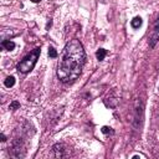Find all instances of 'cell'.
<instances>
[{
	"mask_svg": "<svg viewBox=\"0 0 159 159\" xmlns=\"http://www.w3.org/2000/svg\"><path fill=\"white\" fill-rule=\"evenodd\" d=\"M86 53L82 43L78 40H71L66 43L62 53L60 56L58 66H57V77L62 82H72L75 81L84 65Z\"/></svg>",
	"mask_w": 159,
	"mask_h": 159,
	"instance_id": "1",
	"label": "cell"
},
{
	"mask_svg": "<svg viewBox=\"0 0 159 159\" xmlns=\"http://www.w3.org/2000/svg\"><path fill=\"white\" fill-rule=\"evenodd\" d=\"M39 55H40V48H35L32 52H30L26 57H24L21 60V62L17 65V70L22 73L30 72L34 68V66H35V63L39 58Z\"/></svg>",
	"mask_w": 159,
	"mask_h": 159,
	"instance_id": "2",
	"label": "cell"
},
{
	"mask_svg": "<svg viewBox=\"0 0 159 159\" xmlns=\"http://www.w3.org/2000/svg\"><path fill=\"white\" fill-rule=\"evenodd\" d=\"M159 40V17H158V21L150 34V37H149V42H150V46L154 47V45L157 43V41Z\"/></svg>",
	"mask_w": 159,
	"mask_h": 159,
	"instance_id": "3",
	"label": "cell"
},
{
	"mask_svg": "<svg viewBox=\"0 0 159 159\" xmlns=\"http://www.w3.org/2000/svg\"><path fill=\"white\" fill-rule=\"evenodd\" d=\"M63 150H65V149H63V144H56V145L53 147L55 157H56V158H62V157H65L66 154H65Z\"/></svg>",
	"mask_w": 159,
	"mask_h": 159,
	"instance_id": "4",
	"label": "cell"
},
{
	"mask_svg": "<svg viewBox=\"0 0 159 159\" xmlns=\"http://www.w3.org/2000/svg\"><path fill=\"white\" fill-rule=\"evenodd\" d=\"M1 47H2L4 50L11 51V50L15 48V42H12V41H10V40H4V41L1 42Z\"/></svg>",
	"mask_w": 159,
	"mask_h": 159,
	"instance_id": "5",
	"label": "cell"
},
{
	"mask_svg": "<svg viewBox=\"0 0 159 159\" xmlns=\"http://www.w3.org/2000/svg\"><path fill=\"white\" fill-rule=\"evenodd\" d=\"M130 25H132L133 29H138V27L142 25V19H140L139 16H135V17L130 21Z\"/></svg>",
	"mask_w": 159,
	"mask_h": 159,
	"instance_id": "6",
	"label": "cell"
},
{
	"mask_svg": "<svg viewBox=\"0 0 159 159\" xmlns=\"http://www.w3.org/2000/svg\"><path fill=\"white\" fill-rule=\"evenodd\" d=\"M106 55H107V51H106L104 48H99V50L96 52V56H97V60H98V61H102V60H104Z\"/></svg>",
	"mask_w": 159,
	"mask_h": 159,
	"instance_id": "7",
	"label": "cell"
},
{
	"mask_svg": "<svg viewBox=\"0 0 159 159\" xmlns=\"http://www.w3.org/2000/svg\"><path fill=\"white\" fill-rule=\"evenodd\" d=\"M4 84H5L6 87H12V86L15 84V78H14L12 76H9V77H6L5 82H4Z\"/></svg>",
	"mask_w": 159,
	"mask_h": 159,
	"instance_id": "8",
	"label": "cell"
},
{
	"mask_svg": "<svg viewBox=\"0 0 159 159\" xmlns=\"http://www.w3.org/2000/svg\"><path fill=\"white\" fill-rule=\"evenodd\" d=\"M48 56L52 57V58L57 57V51H56L53 47H50V48H48Z\"/></svg>",
	"mask_w": 159,
	"mask_h": 159,
	"instance_id": "9",
	"label": "cell"
},
{
	"mask_svg": "<svg viewBox=\"0 0 159 159\" xmlns=\"http://www.w3.org/2000/svg\"><path fill=\"white\" fill-rule=\"evenodd\" d=\"M19 106H20V103L15 101V102H12V103L10 104V109H16V108H17Z\"/></svg>",
	"mask_w": 159,
	"mask_h": 159,
	"instance_id": "10",
	"label": "cell"
},
{
	"mask_svg": "<svg viewBox=\"0 0 159 159\" xmlns=\"http://www.w3.org/2000/svg\"><path fill=\"white\" fill-rule=\"evenodd\" d=\"M102 132L107 134V133H112L113 130H112V128H109V127H106V125H104V127L102 128Z\"/></svg>",
	"mask_w": 159,
	"mask_h": 159,
	"instance_id": "11",
	"label": "cell"
},
{
	"mask_svg": "<svg viewBox=\"0 0 159 159\" xmlns=\"http://www.w3.org/2000/svg\"><path fill=\"white\" fill-rule=\"evenodd\" d=\"M1 140H2V142H5V140H6V138H5V135H4V134H1Z\"/></svg>",
	"mask_w": 159,
	"mask_h": 159,
	"instance_id": "12",
	"label": "cell"
},
{
	"mask_svg": "<svg viewBox=\"0 0 159 159\" xmlns=\"http://www.w3.org/2000/svg\"><path fill=\"white\" fill-rule=\"evenodd\" d=\"M31 1H32V2H39L40 0H31Z\"/></svg>",
	"mask_w": 159,
	"mask_h": 159,
	"instance_id": "13",
	"label": "cell"
}]
</instances>
